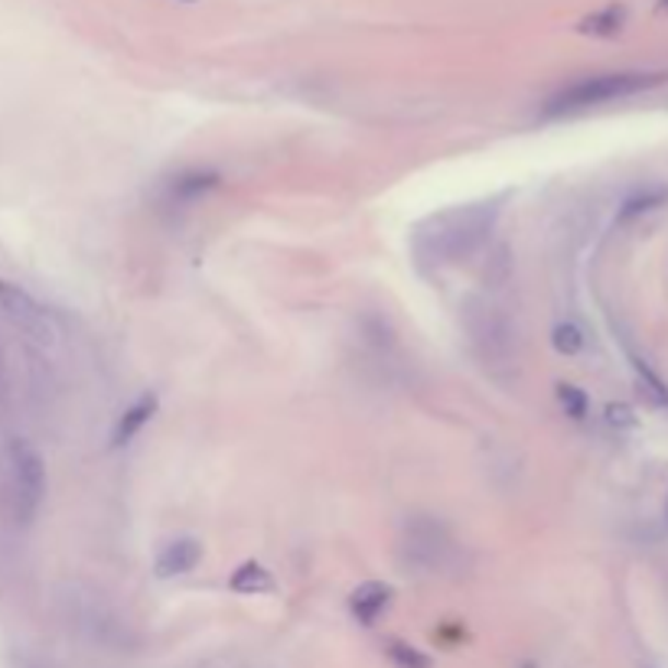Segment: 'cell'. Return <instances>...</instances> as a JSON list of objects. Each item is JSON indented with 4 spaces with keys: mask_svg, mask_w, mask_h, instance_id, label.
Returning a JSON list of instances; mask_svg holds the SVG:
<instances>
[{
    "mask_svg": "<svg viewBox=\"0 0 668 668\" xmlns=\"http://www.w3.org/2000/svg\"><path fill=\"white\" fill-rule=\"evenodd\" d=\"M199 668H235L232 663H226V659H216V663H206V666Z\"/></svg>",
    "mask_w": 668,
    "mask_h": 668,
    "instance_id": "cell-21",
    "label": "cell"
},
{
    "mask_svg": "<svg viewBox=\"0 0 668 668\" xmlns=\"http://www.w3.org/2000/svg\"><path fill=\"white\" fill-rule=\"evenodd\" d=\"M0 313L39 349H53L59 343V323L56 316L20 284L0 280Z\"/></svg>",
    "mask_w": 668,
    "mask_h": 668,
    "instance_id": "cell-7",
    "label": "cell"
},
{
    "mask_svg": "<svg viewBox=\"0 0 668 668\" xmlns=\"http://www.w3.org/2000/svg\"><path fill=\"white\" fill-rule=\"evenodd\" d=\"M509 277H512V255H509L506 245H499V249L490 255V262H486L483 284H486V287H503V284H509Z\"/></svg>",
    "mask_w": 668,
    "mask_h": 668,
    "instance_id": "cell-14",
    "label": "cell"
},
{
    "mask_svg": "<svg viewBox=\"0 0 668 668\" xmlns=\"http://www.w3.org/2000/svg\"><path fill=\"white\" fill-rule=\"evenodd\" d=\"M557 401H561V407L574 417V421H580V417H587V407H590V401H587V395L577 389V385H567V382H561L557 385Z\"/></svg>",
    "mask_w": 668,
    "mask_h": 668,
    "instance_id": "cell-18",
    "label": "cell"
},
{
    "mask_svg": "<svg viewBox=\"0 0 668 668\" xmlns=\"http://www.w3.org/2000/svg\"><path fill=\"white\" fill-rule=\"evenodd\" d=\"M401 564L414 574H444L457 564V541L437 519H411L401 532Z\"/></svg>",
    "mask_w": 668,
    "mask_h": 668,
    "instance_id": "cell-5",
    "label": "cell"
},
{
    "mask_svg": "<svg viewBox=\"0 0 668 668\" xmlns=\"http://www.w3.org/2000/svg\"><path fill=\"white\" fill-rule=\"evenodd\" d=\"M385 653H389V659H392L395 668H430V659L421 649H414L407 643H399V640H392Z\"/></svg>",
    "mask_w": 668,
    "mask_h": 668,
    "instance_id": "cell-16",
    "label": "cell"
},
{
    "mask_svg": "<svg viewBox=\"0 0 668 668\" xmlns=\"http://www.w3.org/2000/svg\"><path fill=\"white\" fill-rule=\"evenodd\" d=\"M229 587H232L235 594H267V590L274 587V580H270V574H267L262 564L249 561V564H242V567L229 577Z\"/></svg>",
    "mask_w": 668,
    "mask_h": 668,
    "instance_id": "cell-12",
    "label": "cell"
},
{
    "mask_svg": "<svg viewBox=\"0 0 668 668\" xmlns=\"http://www.w3.org/2000/svg\"><path fill=\"white\" fill-rule=\"evenodd\" d=\"M623 20H626L623 7H607V10L594 13L590 20H584V30L594 33V36H613L623 26Z\"/></svg>",
    "mask_w": 668,
    "mask_h": 668,
    "instance_id": "cell-15",
    "label": "cell"
},
{
    "mask_svg": "<svg viewBox=\"0 0 668 668\" xmlns=\"http://www.w3.org/2000/svg\"><path fill=\"white\" fill-rule=\"evenodd\" d=\"M666 519H668V503H666Z\"/></svg>",
    "mask_w": 668,
    "mask_h": 668,
    "instance_id": "cell-23",
    "label": "cell"
},
{
    "mask_svg": "<svg viewBox=\"0 0 668 668\" xmlns=\"http://www.w3.org/2000/svg\"><path fill=\"white\" fill-rule=\"evenodd\" d=\"M222 183V176L216 170H186L180 176H173L163 189V203L166 206H196L199 199H206L216 186Z\"/></svg>",
    "mask_w": 668,
    "mask_h": 668,
    "instance_id": "cell-8",
    "label": "cell"
},
{
    "mask_svg": "<svg viewBox=\"0 0 668 668\" xmlns=\"http://www.w3.org/2000/svg\"><path fill=\"white\" fill-rule=\"evenodd\" d=\"M199 561H203V544L196 538H173L160 548V554L153 561V574L160 580L180 577V574H189Z\"/></svg>",
    "mask_w": 668,
    "mask_h": 668,
    "instance_id": "cell-9",
    "label": "cell"
},
{
    "mask_svg": "<svg viewBox=\"0 0 668 668\" xmlns=\"http://www.w3.org/2000/svg\"><path fill=\"white\" fill-rule=\"evenodd\" d=\"M460 310H463L460 313L463 330H467L476 356L490 366H509L519 349V330H516L512 316L486 297H467V303Z\"/></svg>",
    "mask_w": 668,
    "mask_h": 668,
    "instance_id": "cell-3",
    "label": "cell"
},
{
    "mask_svg": "<svg viewBox=\"0 0 668 668\" xmlns=\"http://www.w3.org/2000/svg\"><path fill=\"white\" fill-rule=\"evenodd\" d=\"M551 346L561 356H580L584 346H587V336H584V330L577 323H557L551 330Z\"/></svg>",
    "mask_w": 668,
    "mask_h": 668,
    "instance_id": "cell-13",
    "label": "cell"
},
{
    "mask_svg": "<svg viewBox=\"0 0 668 668\" xmlns=\"http://www.w3.org/2000/svg\"><path fill=\"white\" fill-rule=\"evenodd\" d=\"M153 414H157V395H140V399L134 401L131 407L118 417L115 434H112V444H115V447H128L134 437L150 424Z\"/></svg>",
    "mask_w": 668,
    "mask_h": 668,
    "instance_id": "cell-11",
    "label": "cell"
},
{
    "mask_svg": "<svg viewBox=\"0 0 668 668\" xmlns=\"http://www.w3.org/2000/svg\"><path fill=\"white\" fill-rule=\"evenodd\" d=\"M659 82H666V76H659V72H607V76L580 79V82L561 89L557 95H551L544 105V115L561 118V115L587 112V108H597L607 102L633 99V95L656 89Z\"/></svg>",
    "mask_w": 668,
    "mask_h": 668,
    "instance_id": "cell-2",
    "label": "cell"
},
{
    "mask_svg": "<svg viewBox=\"0 0 668 668\" xmlns=\"http://www.w3.org/2000/svg\"><path fill=\"white\" fill-rule=\"evenodd\" d=\"M666 7H668V0H666Z\"/></svg>",
    "mask_w": 668,
    "mask_h": 668,
    "instance_id": "cell-24",
    "label": "cell"
},
{
    "mask_svg": "<svg viewBox=\"0 0 668 668\" xmlns=\"http://www.w3.org/2000/svg\"><path fill=\"white\" fill-rule=\"evenodd\" d=\"M496 216H499V206L493 203L444 212L414 235V249L424 262H434V265L467 262L490 242Z\"/></svg>",
    "mask_w": 668,
    "mask_h": 668,
    "instance_id": "cell-1",
    "label": "cell"
},
{
    "mask_svg": "<svg viewBox=\"0 0 668 668\" xmlns=\"http://www.w3.org/2000/svg\"><path fill=\"white\" fill-rule=\"evenodd\" d=\"M62 603L69 607V620L95 643L102 646H125L128 643V620H122V613L108 603V597L95 587H69V594L62 597Z\"/></svg>",
    "mask_w": 668,
    "mask_h": 668,
    "instance_id": "cell-6",
    "label": "cell"
},
{
    "mask_svg": "<svg viewBox=\"0 0 668 668\" xmlns=\"http://www.w3.org/2000/svg\"><path fill=\"white\" fill-rule=\"evenodd\" d=\"M0 389H3V366H0Z\"/></svg>",
    "mask_w": 668,
    "mask_h": 668,
    "instance_id": "cell-22",
    "label": "cell"
},
{
    "mask_svg": "<svg viewBox=\"0 0 668 668\" xmlns=\"http://www.w3.org/2000/svg\"><path fill=\"white\" fill-rule=\"evenodd\" d=\"M392 597H395L392 584H385V580H366L362 587L353 590L349 610H353V617H356L362 626H372V623L392 607Z\"/></svg>",
    "mask_w": 668,
    "mask_h": 668,
    "instance_id": "cell-10",
    "label": "cell"
},
{
    "mask_svg": "<svg viewBox=\"0 0 668 668\" xmlns=\"http://www.w3.org/2000/svg\"><path fill=\"white\" fill-rule=\"evenodd\" d=\"M46 499V463L43 457L23 440H7V509L10 519L30 526Z\"/></svg>",
    "mask_w": 668,
    "mask_h": 668,
    "instance_id": "cell-4",
    "label": "cell"
},
{
    "mask_svg": "<svg viewBox=\"0 0 668 668\" xmlns=\"http://www.w3.org/2000/svg\"><path fill=\"white\" fill-rule=\"evenodd\" d=\"M607 424H613V427H620V430L633 427V424H636L633 407H630V404H607Z\"/></svg>",
    "mask_w": 668,
    "mask_h": 668,
    "instance_id": "cell-20",
    "label": "cell"
},
{
    "mask_svg": "<svg viewBox=\"0 0 668 668\" xmlns=\"http://www.w3.org/2000/svg\"><path fill=\"white\" fill-rule=\"evenodd\" d=\"M659 203H666V189H649V193H640V196H633V199H626V203H623L620 219H623V222H626V219H636V216H643V212L656 209Z\"/></svg>",
    "mask_w": 668,
    "mask_h": 668,
    "instance_id": "cell-17",
    "label": "cell"
},
{
    "mask_svg": "<svg viewBox=\"0 0 668 668\" xmlns=\"http://www.w3.org/2000/svg\"><path fill=\"white\" fill-rule=\"evenodd\" d=\"M633 366H636V372H640V379H643V385L649 389V395L659 401V404H666L668 407V385L643 362V359H633Z\"/></svg>",
    "mask_w": 668,
    "mask_h": 668,
    "instance_id": "cell-19",
    "label": "cell"
}]
</instances>
